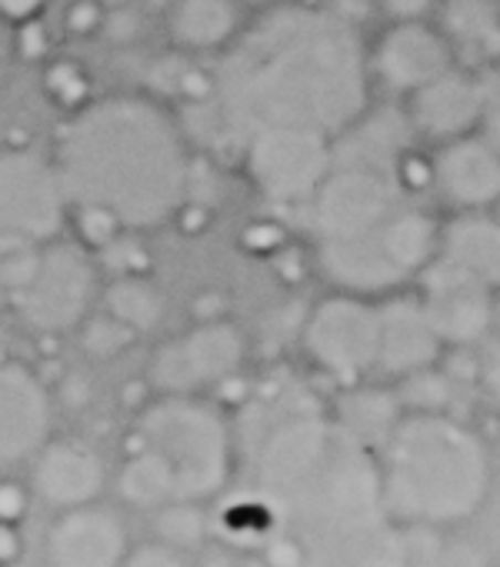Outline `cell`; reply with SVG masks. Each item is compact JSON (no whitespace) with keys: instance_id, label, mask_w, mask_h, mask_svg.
Returning a JSON list of instances; mask_svg holds the SVG:
<instances>
[{"instance_id":"32","label":"cell","mask_w":500,"mask_h":567,"mask_svg":"<svg viewBox=\"0 0 500 567\" xmlns=\"http://www.w3.org/2000/svg\"><path fill=\"white\" fill-rule=\"evenodd\" d=\"M14 54L28 64H44L51 58V34L44 18L14 28Z\"/></svg>"},{"instance_id":"33","label":"cell","mask_w":500,"mask_h":567,"mask_svg":"<svg viewBox=\"0 0 500 567\" xmlns=\"http://www.w3.org/2000/svg\"><path fill=\"white\" fill-rule=\"evenodd\" d=\"M477 348H480L477 351V384L490 401L500 404V338H493V341L483 338Z\"/></svg>"},{"instance_id":"13","label":"cell","mask_w":500,"mask_h":567,"mask_svg":"<svg viewBox=\"0 0 500 567\" xmlns=\"http://www.w3.org/2000/svg\"><path fill=\"white\" fill-rule=\"evenodd\" d=\"M371 81L397 97H410L430 81L457 68V51L440 24L430 18L390 21L367 44Z\"/></svg>"},{"instance_id":"8","label":"cell","mask_w":500,"mask_h":567,"mask_svg":"<svg viewBox=\"0 0 500 567\" xmlns=\"http://www.w3.org/2000/svg\"><path fill=\"white\" fill-rule=\"evenodd\" d=\"M71 200L58 164L38 147H0V254L67 234Z\"/></svg>"},{"instance_id":"16","label":"cell","mask_w":500,"mask_h":567,"mask_svg":"<svg viewBox=\"0 0 500 567\" xmlns=\"http://www.w3.org/2000/svg\"><path fill=\"white\" fill-rule=\"evenodd\" d=\"M131 534L117 507L94 501L58 511L44 534L48 567H121Z\"/></svg>"},{"instance_id":"12","label":"cell","mask_w":500,"mask_h":567,"mask_svg":"<svg viewBox=\"0 0 500 567\" xmlns=\"http://www.w3.org/2000/svg\"><path fill=\"white\" fill-rule=\"evenodd\" d=\"M334 161V141L311 131H261L240 141V167L271 204H308Z\"/></svg>"},{"instance_id":"15","label":"cell","mask_w":500,"mask_h":567,"mask_svg":"<svg viewBox=\"0 0 500 567\" xmlns=\"http://www.w3.org/2000/svg\"><path fill=\"white\" fill-rule=\"evenodd\" d=\"M54 391L31 364L0 358V467L31 464L54 437Z\"/></svg>"},{"instance_id":"17","label":"cell","mask_w":500,"mask_h":567,"mask_svg":"<svg viewBox=\"0 0 500 567\" xmlns=\"http://www.w3.org/2000/svg\"><path fill=\"white\" fill-rule=\"evenodd\" d=\"M34 501L44 507L71 511L81 504L101 501V494L111 484L107 461L101 457L97 447H91L81 437H51L34 457H31V474H28Z\"/></svg>"},{"instance_id":"31","label":"cell","mask_w":500,"mask_h":567,"mask_svg":"<svg viewBox=\"0 0 500 567\" xmlns=\"http://www.w3.org/2000/svg\"><path fill=\"white\" fill-rule=\"evenodd\" d=\"M31 507H34V494H31V484H28V481L0 477V520L21 524V527H24Z\"/></svg>"},{"instance_id":"24","label":"cell","mask_w":500,"mask_h":567,"mask_svg":"<svg viewBox=\"0 0 500 567\" xmlns=\"http://www.w3.org/2000/svg\"><path fill=\"white\" fill-rule=\"evenodd\" d=\"M457 58L477 54L480 61H500V4L493 0H457L444 24Z\"/></svg>"},{"instance_id":"25","label":"cell","mask_w":500,"mask_h":567,"mask_svg":"<svg viewBox=\"0 0 500 567\" xmlns=\"http://www.w3.org/2000/svg\"><path fill=\"white\" fill-rule=\"evenodd\" d=\"M400 414H404L400 394H387V391L354 384V388H347V398H344V404H341V411L334 417L351 434H357L367 447L381 451V444L390 437Z\"/></svg>"},{"instance_id":"18","label":"cell","mask_w":500,"mask_h":567,"mask_svg":"<svg viewBox=\"0 0 500 567\" xmlns=\"http://www.w3.org/2000/svg\"><path fill=\"white\" fill-rule=\"evenodd\" d=\"M430 184L454 214L490 210L500 204V147H493L480 131L437 144Z\"/></svg>"},{"instance_id":"20","label":"cell","mask_w":500,"mask_h":567,"mask_svg":"<svg viewBox=\"0 0 500 567\" xmlns=\"http://www.w3.org/2000/svg\"><path fill=\"white\" fill-rule=\"evenodd\" d=\"M381 311V354L377 374L384 378H410L427 368H437L440 354L447 351L437 331L430 328L417 295H387L377 301Z\"/></svg>"},{"instance_id":"4","label":"cell","mask_w":500,"mask_h":567,"mask_svg":"<svg viewBox=\"0 0 500 567\" xmlns=\"http://www.w3.org/2000/svg\"><path fill=\"white\" fill-rule=\"evenodd\" d=\"M387 520L400 527H450L473 517L490 494L483 437L447 411H404L377 451Z\"/></svg>"},{"instance_id":"29","label":"cell","mask_w":500,"mask_h":567,"mask_svg":"<svg viewBox=\"0 0 500 567\" xmlns=\"http://www.w3.org/2000/svg\"><path fill=\"white\" fill-rule=\"evenodd\" d=\"M107 28V11L101 0H71L64 11V31L77 41L97 38Z\"/></svg>"},{"instance_id":"36","label":"cell","mask_w":500,"mask_h":567,"mask_svg":"<svg viewBox=\"0 0 500 567\" xmlns=\"http://www.w3.org/2000/svg\"><path fill=\"white\" fill-rule=\"evenodd\" d=\"M437 0H381V8L390 21H417V18H430Z\"/></svg>"},{"instance_id":"34","label":"cell","mask_w":500,"mask_h":567,"mask_svg":"<svg viewBox=\"0 0 500 567\" xmlns=\"http://www.w3.org/2000/svg\"><path fill=\"white\" fill-rule=\"evenodd\" d=\"M44 11H48V0H0V24L14 31L28 21L44 18Z\"/></svg>"},{"instance_id":"38","label":"cell","mask_w":500,"mask_h":567,"mask_svg":"<svg viewBox=\"0 0 500 567\" xmlns=\"http://www.w3.org/2000/svg\"><path fill=\"white\" fill-rule=\"evenodd\" d=\"M8 315V295H4V284H0V318Z\"/></svg>"},{"instance_id":"9","label":"cell","mask_w":500,"mask_h":567,"mask_svg":"<svg viewBox=\"0 0 500 567\" xmlns=\"http://www.w3.org/2000/svg\"><path fill=\"white\" fill-rule=\"evenodd\" d=\"M400 204H407L400 164L344 154L334 147L331 171L304 207L314 240H331L374 227Z\"/></svg>"},{"instance_id":"5","label":"cell","mask_w":500,"mask_h":567,"mask_svg":"<svg viewBox=\"0 0 500 567\" xmlns=\"http://www.w3.org/2000/svg\"><path fill=\"white\" fill-rule=\"evenodd\" d=\"M170 481L177 501H213L233 477V427L207 394H154L127 431Z\"/></svg>"},{"instance_id":"6","label":"cell","mask_w":500,"mask_h":567,"mask_svg":"<svg viewBox=\"0 0 500 567\" xmlns=\"http://www.w3.org/2000/svg\"><path fill=\"white\" fill-rule=\"evenodd\" d=\"M0 284L8 311L34 334H74L101 305L97 254L64 234L41 247L0 254Z\"/></svg>"},{"instance_id":"2","label":"cell","mask_w":500,"mask_h":567,"mask_svg":"<svg viewBox=\"0 0 500 567\" xmlns=\"http://www.w3.org/2000/svg\"><path fill=\"white\" fill-rule=\"evenodd\" d=\"M51 157L71 207L124 234L157 230L187 207L194 157L177 114L150 94H97L61 117Z\"/></svg>"},{"instance_id":"28","label":"cell","mask_w":500,"mask_h":567,"mask_svg":"<svg viewBox=\"0 0 500 567\" xmlns=\"http://www.w3.org/2000/svg\"><path fill=\"white\" fill-rule=\"evenodd\" d=\"M74 338L81 351L94 361H114L137 341V334L127 324H121L114 315H107L101 305L87 315V321L74 331Z\"/></svg>"},{"instance_id":"22","label":"cell","mask_w":500,"mask_h":567,"mask_svg":"<svg viewBox=\"0 0 500 567\" xmlns=\"http://www.w3.org/2000/svg\"><path fill=\"white\" fill-rule=\"evenodd\" d=\"M437 257L477 277L487 288H500V220L490 210H460L440 224Z\"/></svg>"},{"instance_id":"7","label":"cell","mask_w":500,"mask_h":567,"mask_svg":"<svg viewBox=\"0 0 500 567\" xmlns=\"http://www.w3.org/2000/svg\"><path fill=\"white\" fill-rule=\"evenodd\" d=\"M437 244L440 224L427 210L400 204L367 230L314 240V264L334 291L381 301L424 274L437 257Z\"/></svg>"},{"instance_id":"27","label":"cell","mask_w":500,"mask_h":567,"mask_svg":"<svg viewBox=\"0 0 500 567\" xmlns=\"http://www.w3.org/2000/svg\"><path fill=\"white\" fill-rule=\"evenodd\" d=\"M154 540H164L177 550H194L210 530V517L200 501H174L154 511Z\"/></svg>"},{"instance_id":"3","label":"cell","mask_w":500,"mask_h":567,"mask_svg":"<svg viewBox=\"0 0 500 567\" xmlns=\"http://www.w3.org/2000/svg\"><path fill=\"white\" fill-rule=\"evenodd\" d=\"M254 471L258 494L301 534L361 540L387 520L377 451L334 414L298 408L278 417L261 437Z\"/></svg>"},{"instance_id":"30","label":"cell","mask_w":500,"mask_h":567,"mask_svg":"<svg viewBox=\"0 0 500 567\" xmlns=\"http://www.w3.org/2000/svg\"><path fill=\"white\" fill-rule=\"evenodd\" d=\"M121 567H194V564H190L187 550H177V547L150 537L144 544H131Z\"/></svg>"},{"instance_id":"37","label":"cell","mask_w":500,"mask_h":567,"mask_svg":"<svg viewBox=\"0 0 500 567\" xmlns=\"http://www.w3.org/2000/svg\"><path fill=\"white\" fill-rule=\"evenodd\" d=\"M4 81H8V51L0 48V87H4Z\"/></svg>"},{"instance_id":"14","label":"cell","mask_w":500,"mask_h":567,"mask_svg":"<svg viewBox=\"0 0 500 567\" xmlns=\"http://www.w3.org/2000/svg\"><path fill=\"white\" fill-rule=\"evenodd\" d=\"M420 280V308L444 348H477L493 331V288L434 257Z\"/></svg>"},{"instance_id":"39","label":"cell","mask_w":500,"mask_h":567,"mask_svg":"<svg viewBox=\"0 0 500 567\" xmlns=\"http://www.w3.org/2000/svg\"><path fill=\"white\" fill-rule=\"evenodd\" d=\"M493 4H500V0H493Z\"/></svg>"},{"instance_id":"10","label":"cell","mask_w":500,"mask_h":567,"mask_svg":"<svg viewBox=\"0 0 500 567\" xmlns=\"http://www.w3.org/2000/svg\"><path fill=\"white\" fill-rule=\"evenodd\" d=\"M308 361L331 381L354 388L377 374L381 354V311L374 298L331 291L321 298L301 328Z\"/></svg>"},{"instance_id":"26","label":"cell","mask_w":500,"mask_h":567,"mask_svg":"<svg viewBox=\"0 0 500 567\" xmlns=\"http://www.w3.org/2000/svg\"><path fill=\"white\" fill-rule=\"evenodd\" d=\"M41 94L61 114L81 111L87 101L97 97L91 71L77 58H54V54L41 64Z\"/></svg>"},{"instance_id":"23","label":"cell","mask_w":500,"mask_h":567,"mask_svg":"<svg viewBox=\"0 0 500 567\" xmlns=\"http://www.w3.org/2000/svg\"><path fill=\"white\" fill-rule=\"evenodd\" d=\"M101 308L114 315L121 324H127L137 338H144L164 324L167 295L154 277L140 270H121L101 288Z\"/></svg>"},{"instance_id":"21","label":"cell","mask_w":500,"mask_h":567,"mask_svg":"<svg viewBox=\"0 0 500 567\" xmlns=\"http://www.w3.org/2000/svg\"><path fill=\"white\" fill-rule=\"evenodd\" d=\"M240 0H167L164 31L177 54H220L243 28Z\"/></svg>"},{"instance_id":"1","label":"cell","mask_w":500,"mask_h":567,"mask_svg":"<svg viewBox=\"0 0 500 567\" xmlns=\"http://www.w3.org/2000/svg\"><path fill=\"white\" fill-rule=\"evenodd\" d=\"M367 41L334 8L281 0L247 18L217 54L210 97L227 134L311 131L341 137L371 107Z\"/></svg>"},{"instance_id":"19","label":"cell","mask_w":500,"mask_h":567,"mask_svg":"<svg viewBox=\"0 0 500 567\" xmlns=\"http://www.w3.org/2000/svg\"><path fill=\"white\" fill-rule=\"evenodd\" d=\"M404 101H407L404 114L414 137H427L434 144L473 134L490 107L487 87L460 68L447 71L444 78L430 81L427 87L414 91Z\"/></svg>"},{"instance_id":"11","label":"cell","mask_w":500,"mask_h":567,"mask_svg":"<svg viewBox=\"0 0 500 567\" xmlns=\"http://www.w3.org/2000/svg\"><path fill=\"white\" fill-rule=\"evenodd\" d=\"M247 334L230 318H200L164 341L147 361L150 394H207L240 374Z\"/></svg>"},{"instance_id":"35","label":"cell","mask_w":500,"mask_h":567,"mask_svg":"<svg viewBox=\"0 0 500 567\" xmlns=\"http://www.w3.org/2000/svg\"><path fill=\"white\" fill-rule=\"evenodd\" d=\"M24 557V530L21 524L0 520V567H18Z\"/></svg>"}]
</instances>
